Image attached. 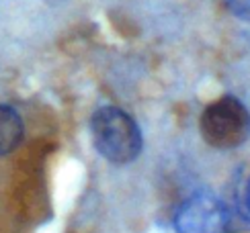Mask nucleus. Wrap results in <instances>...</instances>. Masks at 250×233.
Instances as JSON below:
<instances>
[{"label":"nucleus","instance_id":"obj_1","mask_svg":"<svg viewBox=\"0 0 250 233\" xmlns=\"http://www.w3.org/2000/svg\"><path fill=\"white\" fill-rule=\"evenodd\" d=\"M90 133L95 150L115 166L131 164L142 154L144 137L140 125L119 107H101L92 113Z\"/></svg>","mask_w":250,"mask_h":233},{"label":"nucleus","instance_id":"obj_2","mask_svg":"<svg viewBox=\"0 0 250 233\" xmlns=\"http://www.w3.org/2000/svg\"><path fill=\"white\" fill-rule=\"evenodd\" d=\"M199 129L215 150H234L250 137V111L236 97H222L203 111Z\"/></svg>","mask_w":250,"mask_h":233},{"label":"nucleus","instance_id":"obj_3","mask_svg":"<svg viewBox=\"0 0 250 233\" xmlns=\"http://www.w3.org/2000/svg\"><path fill=\"white\" fill-rule=\"evenodd\" d=\"M228 223L230 211L224 200L209 190H197L174 215L176 233H224Z\"/></svg>","mask_w":250,"mask_h":233},{"label":"nucleus","instance_id":"obj_4","mask_svg":"<svg viewBox=\"0 0 250 233\" xmlns=\"http://www.w3.org/2000/svg\"><path fill=\"white\" fill-rule=\"evenodd\" d=\"M25 137V125L21 115L8 107L0 104V155L15 152Z\"/></svg>","mask_w":250,"mask_h":233},{"label":"nucleus","instance_id":"obj_5","mask_svg":"<svg viewBox=\"0 0 250 233\" xmlns=\"http://www.w3.org/2000/svg\"><path fill=\"white\" fill-rule=\"evenodd\" d=\"M234 15L244 20H250V0H226Z\"/></svg>","mask_w":250,"mask_h":233},{"label":"nucleus","instance_id":"obj_6","mask_svg":"<svg viewBox=\"0 0 250 233\" xmlns=\"http://www.w3.org/2000/svg\"><path fill=\"white\" fill-rule=\"evenodd\" d=\"M244 203H246V209L250 211V178H248L246 188H244Z\"/></svg>","mask_w":250,"mask_h":233}]
</instances>
